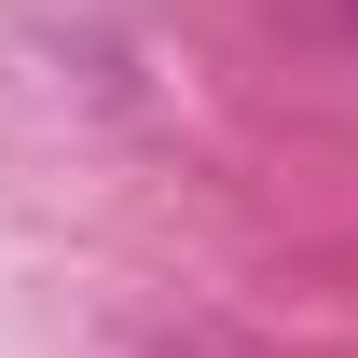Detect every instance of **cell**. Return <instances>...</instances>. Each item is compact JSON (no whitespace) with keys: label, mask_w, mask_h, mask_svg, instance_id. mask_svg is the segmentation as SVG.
I'll use <instances>...</instances> for the list:
<instances>
[{"label":"cell","mask_w":358,"mask_h":358,"mask_svg":"<svg viewBox=\"0 0 358 358\" xmlns=\"http://www.w3.org/2000/svg\"><path fill=\"white\" fill-rule=\"evenodd\" d=\"M317 14H331V28H358V0H317Z\"/></svg>","instance_id":"obj_1"},{"label":"cell","mask_w":358,"mask_h":358,"mask_svg":"<svg viewBox=\"0 0 358 358\" xmlns=\"http://www.w3.org/2000/svg\"><path fill=\"white\" fill-rule=\"evenodd\" d=\"M166 358H221V345H166Z\"/></svg>","instance_id":"obj_2"}]
</instances>
